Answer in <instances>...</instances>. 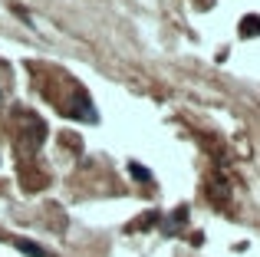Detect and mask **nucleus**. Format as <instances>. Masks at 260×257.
Instances as JSON below:
<instances>
[{
    "instance_id": "1",
    "label": "nucleus",
    "mask_w": 260,
    "mask_h": 257,
    "mask_svg": "<svg viewBox=\"0 0 260 257\" xmlns=\"http://www.w3.org/2000/svg\"><path fill=\"white\" fill-rule=\"evenodd\" d=\"M13 247H17L20 254H30V257H46V251H43L40 244H33V241H23V238L13 241Z\"/></svg>"
},
{
    "instance_id": "2",
    "label": "nucleus",
    "mask_w": 260,
    "mask_h": 257,
    "mask_svg": "<svg viewBox=\"0 0 260 257\" xmlns=\"http://www.w3.org/2000/svg\"><path fill=\"white\" fill-rule=\"evenodd\" d=\"M128 172H132L139 181H152V172H148L145 165H139V162H128Z\"/></svg>"
},
{
    "instance_id": "3",
    "label": "nucleus",
    "mask_w": 260,
    "mask_h": 257,
    "mask_svg": "<svg viewBox=\"0 0 260 257\" xmlns=\"http://www.w3.org/2000/svg\"><path fill=\"white\" fill-rule=\"evenodd\" d=\"M244 37H254V33H260V17H247V23L241 26Z\"/></svg>"
}]
</instances>
